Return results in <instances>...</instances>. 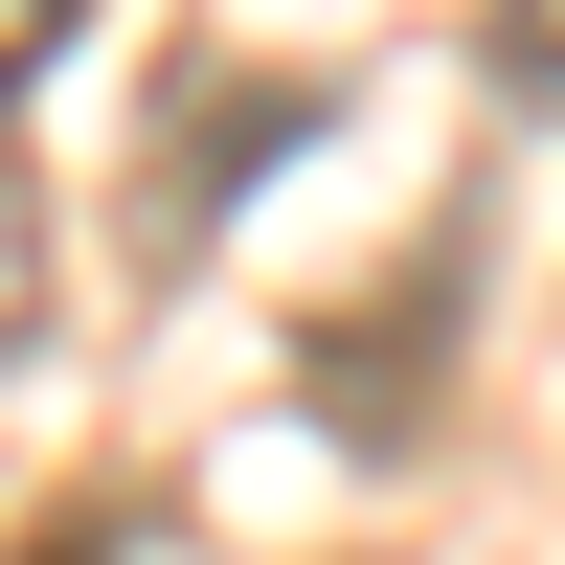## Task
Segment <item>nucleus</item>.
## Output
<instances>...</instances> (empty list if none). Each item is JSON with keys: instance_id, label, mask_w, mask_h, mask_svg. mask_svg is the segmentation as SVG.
Instances as JSON below:
<instances>
[{"instance_id": "obj_1", "label": "nucleus", "mask_w": 565, "mask_h": 565, "mask_svg": "<svg viewBox=\"0 0 565 565\" xmlns=\"http://www.w3.org/2000/svg\"><path fill=\"white\" fill-rule=\"evenodd\" d=\"M498 90H565V0H498Z\"/></svg>"}, {"instance_id": "obj_2", "label": "nucleus", "mask_w": 565, "mask_h": 565, "mask_svg": "<svg viewBox=\"0 0 565 565\" xmlns=\"http://www.w3.org/2000/svg\"><path fill=\"white\" fill-rule=\"evenodd\" d=\"M68 23H90V0H0V90H23L45 45H68Z\"/></svg>"}, {"instance_id": "obj_3", "label": "nucleus", "mask_w": 565, "mask_h": 565, "mask_svg": "<svg viewBox=\"0 0 565 565\" xmlns=\"http://www.w3.org/2000/svg\"><path fill=\"white\" fill-rule=\"evenodd\" d=\"M23 565H114V498H68V521H45V543H23Z\"/></svg>"}, {"instance_id": "obj_4", "label": "nucleus", "mask_w": 565, "mask_h": 565, "mask_svg": "<svg viewBox=\"0 0 565 565\" xmlns=\"http://www.w3.org/2000/svg\"><path fill=\"white\" fill-rule=\"evenodd\" d=\"M0 362H23V181H0Z\"/></svg>"}]
</instances>
